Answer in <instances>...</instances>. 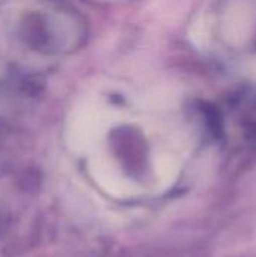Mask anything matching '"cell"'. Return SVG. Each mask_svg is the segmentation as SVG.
<instances>
[]
</instances>
